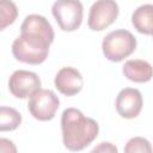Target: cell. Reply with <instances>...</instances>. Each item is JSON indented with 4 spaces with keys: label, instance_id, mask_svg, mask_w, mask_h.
Returning <instances> with one entry per match:
<instances>
[{
    "label": "cell",
    "instance_id": "ba28073f",
    "mask_svg": "<svg viewBox=\"0 0 153 153\" xmlns=\"http://www.w3.org/2000/svg\"><path fill=\"white\" fill-rule=\"evenodd\" d=\"M143 105L142 94L137 88L126 87L121 90L116 97L115 106L117 114L127 120L135 118L140 115Z\"/></svg>",
    "mask_w": 153,
    "mask_h": 153
},
{
    "label": "cell",
    "instance_id": "7a4b0ae2",
    "mask_svg": "<svg viewBox=\"0 0 153 153\" xmlns=\"http://www.w3.org/2000/svg\"><path fill=\"white\" fill-rule=\"evenodd\" d=\"M63 146L72 152L82 151L92 143L99 133V126L93 118L86 117L79 109L68 108L61 116Z\"/></svg>",
    "mask_w": 153,
    "mask_h": 153
},
{
    "label": "cell",
    "instance_id": "277c9868",
    "mask_svg": "<svg viewBox=\"0 0 153 153\" xmlns=\"http://www.w3.org/2000/svg\"><path fill=\"white\" fill-rule=\"evenodd\" d=\"M51 13L61 30L72 32L80 27L84 17V6L80 0H56Z\"/></svg>",
    "mask_w": 153,
    "mask_h": 153
},
{
    "label": "cell",
    "instance_id": "8fae6325",
    "mask_svg": "<svg viewBox=\"0 0 153 153\" xmlns=\"http://www.w3.org/2000/svg\"><path fill=\"white\" fill-rule=\"evenodd\" d=\"M131 24L137 32L153 36V5L139 6L131 14Z\"/></svg>",
    "mask_w": 153,
    "mask_h": 153
},
{
    "label": "cell",
    "instance_id": "2e32d148",
    "mask_svg": "<svg viewBox=\"0 0 153 153\" xmlns=\"http://www.w3.org/2000/svg\"><path fill=\"white\" fill-rule=\"evenodd\" d=\"M0 151L4 153H8V152H16L17 148L14 147L12 141L2 137V139H0Z\"/></svg>",
    "mask_w": 153,
    "mask_h": 153
},
{
    "label": "cell",
    "instance_id": "52a82bcc",
    "mask_svg": "<svg viewBox=\"0 0 153 153\" xmlns=\"http://www.w3.org/2000/svg\"><path fill=\"white\" fill-rule=\"evenodd\" d=\"M41 88L39 76L30 71L18 69L12 73L8 80V90L16 98H29Z\"/></svg>",
    "mask_w": 153,
    "mask_h": 153
},
{
    "label": "cell",
    "instance_id": "8992f818",
    "mask_svg": "<svg viewBox=\"0 0 153 153\" xmlns=\"http://www.w3.org/2000/svg\"><path fill=\"white\" fill-rule=\"evenodd\" d=\"M118 12L115 0H96L90 8L87 25L92 31H103L115 23Z\"/></svg>",
    "mask_w": 153,
    "mask_h": 153
},
{
    "label": "cell",
    "instance_id": "6da1fadb",
    "mask_svg": "<svg viewBox=\"0 0 153 153\" xmlns=\"http://www.w3.org/2000/svg\"><path fill=\"white\" fill-rule=\"evenodd\" d=\"M54 36V30L47 18L39 14H29L22 23L20 36L12 43V54L20 62L41 65L48 57Z\"/></svg>",
    "mask_w": 153,
    "mask_h": 153
},
{
    "label": "cell",
    "instance_id": "7c38bea8",
    "mask_svg": "<svg viewBox=\"0 0 153 153\" xmlns=\"http://www.w3.org/2000/svg\"><path fill=\"white\" fill-rule=\"evenodd\" d=\"M22 123V115L11 106L0 108V131H11Z\"/></svg>",
    "mask_w": 153,
    "mask_h": 153
},
{
    "label": "cell",
    "instance_id": "9a60e30c",
    "mask_svg": "<svg viewBox=\"0 0 153 153\" xmlns=\"http://www.w3.org/2000/svg\"><path fill=\"white\" fill-rule=\"evenodd\" d=\"M92 152H105V153H116L117 152V147L115 145H112L111 142H100L98 146H96Z\"/></svg>",
    "mask_w": 153,
    "mask_h": 153
},
{
    "label": "cell",
    "instance_id": "4fadbf2b",
    "mask_svg": "<svg viewBox=\"0 0 153 153\" xmlns=\"http://www.w3.org/2000/svg\"><path fill=\"white\" fill-rule=\"evenodd\" d=\"M18 17V8L12 0H0V30L13 24Z\"/></svg>",
    "mask_w": 153,
    "mask_h": 153
},
{
    "label": "cell",
    "instance_id": "5b68a950",
    "mask_svg": "<svg viewBox=\"0 0 153 153\" xmlns=\"http://www.w3.org/2000/svg\"><path fill=\"white\" fill-rule=\"evenodd\" d=\"M60 106V99L54 91L48 88L37 90L27 103V110L31 116L38 121H50L55 117Z\"/></svg>",
    "mask_w": 153,
    "mask_h": 153
},
{
    "label": "cell",
    "instance_id": "30bf717a",
    "mask_svg": "<svg viewBox=\"0 0 153 153\" xmlns=\"http://www.w3.org/2000/svg\"><path fill=\"white\" fill-rule=\"evenodd\" d=\"M122 72L128 80H130L133 82H137V84L147 82L153 76L152 65L148 61L140 60V59L128 60L124 63Z\"/></svg>",
    "mask_w": 153,
    "mask_h": 153
},
{
    "label": "cell",
    "instance_id": "9c48e42d",
    "mask_svg": "<svg viewBox=\"0 0 153 153\" xmlns=\"http://www.w3.org/2000/svg\"><path fill=\"white\" fill-rule=\"evenodd\" d=\"M54 85L60 93L67 97H72L82 90L84 79L78 69L73 67H63L56 73Z\"/></svg>",
    "mask_w": 153,
    "mask_h": 153
},
{
    "label": "cell",
    "instance_id": "3957f363",
    "mask_svg": "<svg viewBox=\"0 0 153 153\" xmlns=\"http://www.w3.org/2000/svg\"><path fill=\"white\" fill-rule=\"evenodd\" d=\"M136 49V38L131 32L118 29L109 32L103 42L102 50L104 56L111 62H120L131 55Z\"/></svg>",
    "mask_w": 153,
    "mask_h": 153
},
{
    "label": "cell",
    "instance_id": "5bb4252c",
    "mask_svg": "<svg viewBox=\"0 0 153 153\" xmlns=\"http://www.w3.org/2000/svg\"><path fill=\"white\" fill-rule=\"evenodd\" d=\"M124 152L126 153H136V152L151 153V152H153V147L147 139L141 137V136H135V137H131L130 140H128V142L124 147Z\"/></svg>",
    "mask_w": 153,
    "mask_h": 153
}]
</instances>
